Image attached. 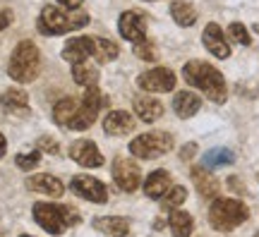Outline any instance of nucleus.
<instances>
[{
  "mask_svg": "<svg viewBox=\"0 0 259 237\" xmlns=\"http://www.w3.org/2000/svg\"><path fill=\"white\" fill-rule=\"evenodd\" d=\"M70 158L74 163H79L82 168H101L103 165V154L99 151V146L89 141V139H77L70 146Z\"/></svg>",
  "mask_w": 259,
  "mask_h": 237,
  "instance_id": "11",
  "label": "nucleus"
},
{
  "mask_svg": "<svg viewBox=\"0 0 259 237\" xmlns=\"http://www.w3.org/2000/svg\"><path fill=\"white\" fill-rule=\"evenodd\" d=\"M19 237H31V235H19Z\"/></svg>",
  "mask_w": 259,
  "mask_h": 237,
  "instance_id": "38",
  "label": "nucleus"
},
{
  "mask_svg": "<svg viewBox=\"0 0 259 237\" xmlns=\"http://www.w3.org/2000/svg\"><path fill=\"white\" fill-rule=\"evenodd\" d=\"M168 228L173 232V237H190L194 230V220L187 211H170V218H168Z\"/></svg>",
  "mask_w": 259,
  "mask_h": 237,
  "instance_id": "23",
  "label": "nucleus"
},
{
  "mask_svg": "<svg viewBox=\"0 0 259 237\" xmlns=\"http://www.w3.org/2000/svg\"><path fill=\"white\" fill-rule=\"evenodd\" d=\"M72 77L74 82L79 84V86H87V89H92L96 86L99 82V67L89 60H84V63H74L72 65Z\"/></svg>",
  "mask_w": 259,
  "mask_h": 237,
  "instance_id": "24",
  "label": "nucleus"
},
{
  "mask_svg": "<svg viewBox=\"0 0 259 237\" xmlns=\"http://www.w3.org/2000/svg\"><path fill=\"white\" fill-rule=\"evenodd\" d=\"M103 129L113 134V137H122V134H130L135 129V120L130 113L125 110H111L106 118H103Z\"/></svg>",
  "mask_w": 259,
  "mask_h": 237,
  "instance_id": "15",
  "label": "nucleus"
},
{
  "mask_svg": "<svg viewBox=\"0 0 259 237\" xmlns=\"http://www.w3.org/2000/svg\"><path fill=\"white\" fill-rule=\"evenodd\" d=\"M194 154H197V144H185L180 149V158H183V161H190Z\"/></svg>",
  "mask_w": 259,
  "mask_h": 237,
  "instance_id": "34",
  "label": "nucleus"
},
{
  "mask_svg": "<svg viewBox=\"0 0 259 237\" xmlns=\"http://www.w3.org/2000/svg\"><path fill=\"white\" fill-rule=\"evenodd\" d=\"M250 216L247 206L240 199H228V197H216L209 209V225L219 232H231L238 225H242Z\"/></svg>",
  "mask_w": 259,
  "mask_h": 237,
  "instance_id": "3",
  "label": "nucleus"
},
{
  "mask_svg": "<svg viewBox=\"0 0 259 237\" xmlns=\"http://www.w3.org/2000/svg\"><path fill=\"white\" fill-rule=\"evenodd\" d=\"M38 146H41V151H46V154H58V141H53L51 137H41L38 139Z\"/></svg>",
  "mask_w": 259,
  "mask_h": 237,
  "instance_id": "33",
  "label": "nucleus"
},
{
  "mask_svg": "<svg viewBox=\"0 0 259 237\" xmlns=\"http://www.w3.org/2000/svg\"><path fill=\"white\" fill-rule=\"evenodd\" d=\"M74 113H77V101L74 99H60L56 103V108H53V120H56L58 125L67 127L70 120L74 118Z\"/></svg>",
  "mask_w": 259,
  "mask_h": 237,
  "instance_id": "27",
  "label": "nucleus"
},
{
  "mask_svg": "<svg viewBox=\"0 0 259 237\" xmlns=\"http://www.w3.org/2000/svg\"><path fill=\"white\" fill-rule=\"evenodd\" d=\"M94 228L111 237H125L130 232V220L122 216H106V218L94 220Z\"/></svg>",
  "mask_w": 259,
  "mask_h": 237,
  "instance_id": "21",
  "label": "nucleus"
},
{
  "mask_svg": "<svg viewBox=\"0 0 259 237\" xmlns=\"http://www.w3.org/2000/svg\"><path fill=\"white\" fill-rule=\"evenodd\" d=\"M139 89L147 93H168L176 89V72L168 67H151L137 77Z\"/></svg>",
  "mask_w": 259,
  "mask_h": 237,
  "instance_id": "8",
  "label": "nucleus"
},
{
  "mask_svg": "<svg viewBox=\"0 0 259 237\" xmlns=\"http://www.w3.org/2000/svg\"><path fill=\"white\" fill-rule=\"evenodd\" d=\"M192 182L204 199H216L219 197V180L206 168H192Z\"/></svg>",
  "mask_w": 259,
  "mask_h": 237,
  "instance_id": "18",
  "label": "nucleus"
},
{
  "mask_svg": "<svg viewBox=\"0 0 259 237\" xmlns=\"http://www.w3.org/2000/svg\"><path fill=\"white\" fill-rule=\"evenodd\" d=\"M87 22H89V15L82 8L65 10L58 8V5H46L41 10V17H38V31L46 34V36H60V34L87 27Z\"/></svg>",
  "mask_w": 259,
  "mask_h": 237,
  "instance_id": "2",
  "label": "nucleus"
},
{
  "mask_svg": "<svg viewBox=\"0 0 259 237\" xmlns=\"http://www.w3.org/2000/svg\"><path fill=\"white\" fill-rule=\"evenodd\" d=\"M103 106V96L99 93L96 86L92 89H87L82 99V106H77V113H74V118L70 120V129H77V132H84V129H89L94 125V120L99 115V108Z\"/></svg>",
  "mask_w": 259,
  "mask_h": 237,
  "instance_id": "7",
  "label": "nucleus"
},
{
  "mask_svg": "<svg viewBox=\"0 0 259 237\" xmlns=\"http://www.w3.org/2000/svg\"><path fill=\"white\" fill-rule=\"evenodd\" d=\"M168 189H170V175H168V170H154L144 180V194L149 199H163V194Z\"/></svg>",
  "mask_w": 259,
  "mask_h": 237,
  "instance_id": "19",
  "label": "nucleus"
},
{
  "mask_svg": "<svg viewBox=\"0 0 259 237\" xmlns=\"http://www.w3.org/2000/svg\"><path fill=\"white\" fill-rule=\"evenodd\" d=\"M135 113L142 122H156L163 115V103L156 101L154 96H137L135 99Z\"/></svg>",
  "mask_w": 259,
  "mask_h": 237,
  "instance_id": "17",
  "label": "nucleus"
},
{
  "mask_svg": "<svg viewBox=\"0 0 259 237\" xmlns=\"http://www.w3.org/2000/svg\"><path fill=\"white\" fill-rule=\"evenodd\" d=\"M94 51H96V38L77 36V38H70V41L63 46V58L70 65L84 63V60H89L94 55Z\"/></svg>",
  "mask_w": 259,
  "mask_h": 237,
  "instance_id": "12",
  "label": "nucleus"
},
{
  "mask_svg": "<svg viewBox=\"0 0 259 237\" xmlns=\"http://www.w3.org/2000/svg\"><path fill=\"white\" fill-rule=\"evenodd\" d=\"M135 55L137 58H142V60H154L156 58V53H154V48H151V43L149 41H139V43H135Z\"/></svg>",
  "mask_w": 259,
  "mask_h": 237,
  "instance_id": "32",
  "label": "nucleus"
},
{
  "mask_svg": "<svg viewBox=\"0 0 259 237\" xmlns=\"http://www.w3.org/2000/svg\"><path fill=\"white\" fill-rule=\"evenodd\" d=\"M118 46L108 41V38H96V51H94V58L99 60V63H108L113 58H118Z\"/></svg>",
  "mask_w": 259,
  "mask_h": 237,
  "instance_id": "29",
  "label": "nucleus"
},
{
  "mask_svg": "<svg viewBox=\"0 0 259 237\" xmlns=\"http://www.w3.org/2000/svg\"><path fill=\"white\" fill-rule=\"evenodd\" d=\"M15 161H17V165L22 168V170H27V173H29V170H34V168L41 163V151H29V154H19Z\"/></svg>",
  "mask_w": 259,
  "mask_h": 237,
  "instance_id": "31",
  "label": "nucleus"
},
{
  "mask_svg": "<svg viewBox=\"0 0 259 237\" xmlns=\"http://www.w3.org/2000/svg\"><path fill=\"white\" fill-rule=\"evenodd\" d=\"M8 24H10V12H3V10H0V31L8 27Z\"/></svg>",
  "mask_w": 259,
  "mask_h": 237,
  "instance_id": "36",
  "label": "nucleus"
},
{
  "mask_svg": "<svg viewBox=\"0 0 259 237\" xmlns=\"http://www.w3.org/2000/svg\"><path fill=\"white\" fill-rule=\"evenodd\" d=\"M118 31L125 41H132V43L147 41V24L137 12H122L118 19Z\"/></svg>",
  "mask_w": 259,
  "mask_h": 237,
  "instance_id": "14",
  "label": "nucleus"
},
{
  "mask_svg": "<svg viewBox=\"0 0 259 237\" xmlns=\"http://www.w3.org/2000/svg\"><path fill=\"white\" fill-rule=\"evenodd\" d=\"M202 43L204 48L213 55V58H221L226 60L228 55H231V46H228V41H226V34H223V29L219 24H206V29L202 31Z\"/></svg>",
  "mask_w": 259,
  "mask_h": 237,
  "instance_id": "13",
  "label": "nucleus"
},
{
  "mask_svg": "<svg viewBox=\"0 0 259 237\" xmlns=\"http://www.w3.org/2000/svg\"><path fill=\"white\" fill-rule=\"evenodd\" d=\"M170 17L178 27H192L197 22V10L185 0H173L170 3Z\"/></svg>",
  "mask_w": 259,
  "mask_h": 237,
  "instance_id": "25",
  "label": "nucleus"
},
{
  "mask_svg": "<svg viewBox=\"0 0 259 237\" xmlns=\"http://www.w3.org/2000/svg\"><path fill=\"white\" fill-rule=\"evenodd\" d=\"M0 103H3V108L15 113V115H27L29 113V99L22 89H8L0 96Z\"/></svg>",
  "mask_w": 259,
  "mask_h": 237,
  "instance_id": "22",
  "label": "nucleus"
},
{
  "mask_svg": "<svg viewBox=\"0 0 259 237\" xmlns=\"http://www.w3.org/2000/svg\"><path fill=\"white\" fill-rule=\"evenodd\" d=\"M70 189L82 197L87 201H94V204H106L108 199V192H106V184L96 177H89V175H74L70 180Z\"/></svg>",
  "mask_w": 259,
  "mask_h": 237,
  "instance_id": "9",
  "label": "nucleus"
},
{
  "mask_svg": "<svg viewBox=\"0 0 259 237\" xmlns=\"http://www.w3.org/2000/svg\"><path fill=\"white\" fill-rule=\"evenodd\" d=\"M254 237H259V232H257V235H254Z\"/></svg>",
  "mask_w": 259,
  "mask_h": 237,
  "instance_id": "39",
  "label": "nucleus"
},
{
  "mask_svg": "<svg viewBox=\"0 0 259 237\" xmlns=\"http://www.w3.org/2000/svg\"><path fill=\"white\" fill-rule=\"evenodd\" d=\"M5 154H8V141H5V137L0 134V158H3Z\"/></svg>",
  "mask_w": 259,
  "mask_h": 237,
  "instance_id": "37",
  "label": "nucleus"
},
{
  "mask_svg": "<svg viewBox=\"0 0 259 237\" xmlns=\"http://www.w3.org/2000/svg\"><path fill=\"white\" fill-rule=\"evenodd\" d=\"M199 108H202V99L194 91H178L176 99H173V110H176L178 118H183V120L197 115Z\"/></svg>",
  "mask_w": 259,
  "mask_h": 237,
  "instance_id": "16",
  "label": "nucleus"
},
{
  "mask_svg": "<svg viewBox=\"0 0 259 237\" xmlns=\"http://www.w3.org/2000/svg\"><path fill=\"white\" fill-rule=\"evenodd\" d=\"M27 184H29V189L41 192V194H48V197H63V182H60L58 177H53V175H48V173H41V175L29 177Z\"/></svg>",
  "mask_w": 259,
  "mask_h": 237,
  "instance_id": "20",
  "label": "nucleus"
},
{
  "mask_svg": "<svg viewBox=\"0 0 259 237\" xmlns=\"http://www.w3.org/2000/svg\"><path fill=\"white\" fill-rule=\"evenodd\" d=\"M173 149V137L168 132H147L130 141V154L135 158H161Z\"/></svg>",
  "mask_w": 259,
  "mask_h": 237,
  "instance_id": "6",
  "label": "nucleus"
},
{
  "mask_svg": "<svg viewBox=\"0 0 259 237\" xmlns=\"http://www.w3.org/2000/svg\"><path fill=\"white\" fill-rule=\"evenodd\" d=\"M183 77H185V82L194 89H199V91L206 96L209 101L213 103H226V79H223V74L213 67V65L204 63V60H190V63L183 67Z\"/></svg>",
  "mask_w": 259,
  "mask_h": 237,
  "instance_id": "1",
  "label": "nucleus"
},
{
  "mask_svg": "<svg viewBox=\"0 0 259 237\" xmlns=\"http://www.w3.org/2000/svg\"><path fill=\"white\" fill-rule=\"evenodd\" d=\"M113 180L122 192H135L142 182L139 165L132 158H115L113 161Z\"/></svg>",
  "mask_w": 259,
  "mask_h": 237,
  "instance_id": "10",
  "label": "nucleus"
},
{
  "mask_svg": "<svg viewBox=\"0 0 259 237\" xmlns=\"http://www.w3.org/2000/svg\"><path fill=\"white\" fill-rule=\"evenodd\" d=\"M187 199V189L185 187H180V184H176V187H170V189L163 194V199H161V206H163V211H176L178 206H183Z\"/></svg>",
  "mask_w": 259,
  "mask_h": 237,
  "instance_id": "28",
  "label": "nucleus"
},
{
  "mask_svg": "<svg viewBox=\"0 0 259 237\" xmlns=\"http://www.w3.org/2000/svg\"><path fill=\"white\" fill-rule=\"evenodd\" d=\"M38 70H41V55H38V48L31 43V41H22L17 43V48L10 55V65L8 72L15 82L29 84L36 79Z\"/></svg>",
  "mask_w": 259,
  "mask_h": 237,
  "instance_id": "4",
  "label": "nucleus"
},
{
  "mask_svg": "<svg viewBox=\"0 0 259 237\" xmlns=\"http://www.w3.org/2000/svg\"><path fill=\"white\" fill-rule=\"evenodd\" d=\"M228 36H231L233 43H240V46H250L252 43L250 31H247L245 24H240V22H233L231 27H228Z\"/></svg>",
  "mask_w": 259,
  "mask_h": 237,
  "instance_id": "30",
  "label": "nucleus"
},
{
  "mask_svg": "<svg viewBox=\"0 0 259 237\" xmlns=\"http://www.w3.org/2000/svg\"><path fill=\"white\" fill-rule=\"evenodd\" d=\"M84 0H58V5H63L65 10H79Z\"/></svg>",
  "mask_w": 259,
  "mask_h": 237,
  "instance_id": "35",
  "label": "nucleus"
},
{
  "mask_svg": "<svg viewBox=\"0 0 259 237\" xmlns=\"http://www.w3.org/2000/svg\"><path fill=\"white\" fill-rule=\"evenodd\" d=\"M31 211H34L36 223L46 230L48 235H63L65 228L79 223L77 211L70 209V206H53V204H46V201H38V204H34Z\"/></svg>",
  "mask_w": 259,
  "mask_h": 237,
  "instance_id": "5",
  "label": "nucleus"
},
{
  "mask_svg": "<svg viewBox=\"0 0 259 237\" xmlns=\"http://www.w3.org/2000/svg\"><path fill=\"white\" fill-rule=\"evenodd\" d=\"M233 163H235V156L226 146H216L211 151H206V156H204V168H223V165H233Z\"/></svg>",
  "mask_w": 259,
  "mask_h": 237,
  "instance_id": "26",
  "label": "nucleus"
}]
</instances>
